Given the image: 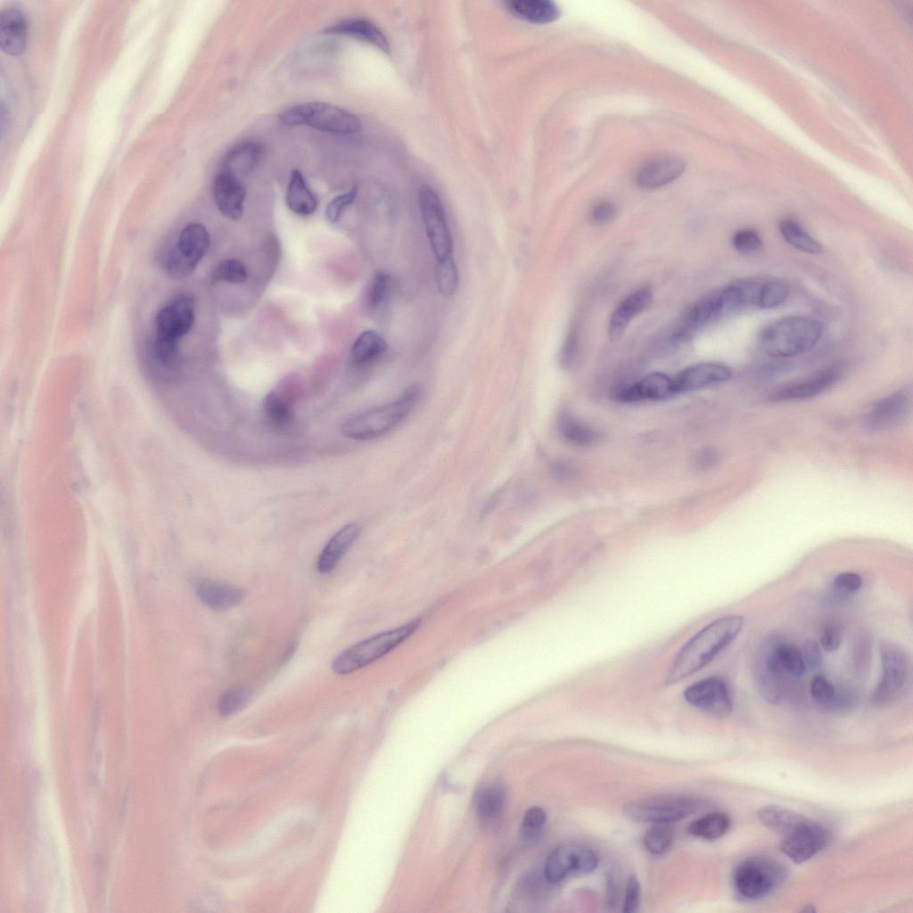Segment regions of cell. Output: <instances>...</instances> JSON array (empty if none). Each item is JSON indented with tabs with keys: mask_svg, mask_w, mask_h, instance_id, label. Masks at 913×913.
<instances>
[{
	"mask_svg": "<svg viewBox=\"0 0 913 913\" xmlns=\"http://www.w3.org/2000/svg\"><path fill=\"white\" fill-rule=\"evenodd\" d=\"M744 623L739 614L720 617L694 635L679 651L666 678L675 684L710 663L740 634Z\"/></svg>",
	"mask_w": 913,
	"mask_h": 913,
	"instance_id": "1",
	"label": "cell"
},
{
	"mask_svg": "<svg viewBox=\"0 0 913 913\" xmlns=\"http://www.w3.org/2000/svg\"><path fill=\"white\" fill-rule=\"evenodd\" d=\"M824 327L815 318L789 316L779 318L761 332V350L776 358H788L811 350L819 342Z\"/></svg>",
	"mask_w": 913,
	"mask_h": 913,
	"instance_id": "2",
	"label": "cell"
},
{
	"mask_svg": "<svg viewBox=\"0 0 913 913\" xmlns=\"http://www.w3.org/2000/svg\"><path fill=\"white\" fill-rule=\"evenodd\" d=\"M420 396V386L410 385L395 400L348 419L342 424L341 432L346 437L357 440L381 437L398 426L413 411Z\"/></svg>",
	"mask_w": 913,
	"mask_h": 913,
	"instance_id": "3",
	"label": "cell"
},
{
	"mask_svg": "<svg viewBox=\"0 0 913 913\" xmlns=\"http://www.w3.org/2000/svg\"><path fill=\"white\" fill-rule=\"evenodd\" d=\"M284 126H308L315 129L339 134L353 135L361 130L360 119L341 107L324 103L310 102L285 109L279 114Z\"/></svg>",
	"mask_w": 913,
	"mask_h": 913,
	"instance_id": "4",
	"label": "cell"
},
{
	"mask_svg": "<svg viewBox=\"0 0 913 913\" xmlns=\"http://www.w3.org/2000/svg\"><path fill=\"white\" fill-rule=\"evenodd\" d=\"M418 626L419 621L415 620L350 646L333 659L331 664L333 671L337 675H347L369 665L407 639Z\"/></svg>",
	"mask_w": 913,
	"mask_h": 913,
	"instance_id": "5",
	"label": "cell"
},
{
	"mask_svg": "<svg viewBox=\"0 0 913 913\" xmlns=\"http://www.w3.org/2000/svg\"><path fill=\"white\" fill-rule=\"evenodd\" d=\"M786 870L777 860L753 856L741 860L734 868V890L744 901H757L769 896L785 880Z\"/></svg>",
	"mask_w": 913,
	"mask_h": 913,
	"instance_id": "6",
	"label": "cell"
},
{
	"mask_svg": "<svg viewBox=\"0 0 913 913\" xmlns=\"http://www.w3.org/2000/svg\"><path fill=\"white\" fill-rule=\"evenodd\" d=\"M703 802L695 797L661 794L626 803L623 813L629 818L646 823L678 822L700 810Z\"/></svg>",
	"mask_w": 913,
	"mask_h": 913,
	"instance_id": "7",
	"label": "cell"
},
{
	"mask_svg": "<svg viewBox=\"0 0 913 913\" xmlns=\"http://www.w3.org/2000/svg\"><path fill=\"white\" fill-rule=\"evenodd\" d=\"M779 835L780 851L795 863H802L818 854L831 838L825 826L800 813Z\"/></svg>",
	"mask_w": 913,
	"mask_h": 913,
	"instance_id": "8",
	"label": "cell"
},
{
	"mask_svg": "<svg viewBox=\"0 0 913 913\" xmlns=\"http://www.w3.org/2000/svg\"><path fill=\"white\" fill-rule=\"evenodd\" d=\"M210 234L200 223H190L181 231L177 243L163 259L168 274L177 279L190 275L210 247Z\"/></svg>",
	"mask_w": 913,
	"mask_h": 913,
	"instance_id": "9",
	"label": "cell"
},
{
	"mask_svg": "<svg viewBox=\"0 0 913 913\" xmlns=\"http://www.w3.org/2000/svg\"><path fill=\"white\" fill-rule=\"evenodd\" d=\"M882 673L872 694L877 704L891 703L903 691L909 675L910 662L905 649L892 641H884L880 647Z\"/></svg>",
	"mask_w": 913,
	"mask_h": 913,
	"instance_id": "10",
	"label": "cell"
},
{
	"mask_svg": "<svg viewBox=\"0 0 913 913\" xmlns=\"http://www.w3.org/2000/svg\"><path fill=\"white\" fill-rule=\"evenodd\" d=\"M418 202L426 234L436 259L452 256V237L439 195L430 186L424 185L419 190Z\"/></svg>",
	"mask_w": 913,
	"mask_h": 913,
	"instance_id": "11",
	"label": "cell"
},
{
	"mask_svg": "<svg viewBox=\"0 0 913 913\" xmlns=\"http://www.w3.org/2000/svg\"><path fill=\"white\" fill-rule=\"evenodd\" d=\"M597 858L593 850L580 844H563L553 850L544 865V877L555 884L569 875H583L593 871Z\"/></svg>",
	"mask_w": 913,
	"mask_h": 913,
	"instance_id": "12",
	"label": "cell"
},
{
	"mask_svg": "<svg viewBox=\"0 0 913 913\" xmlns=\"http://www.w3.org/2000/svg\"><path fill=\"white\" fill-rule=\"evenodd\" d=\"M685 700L696 709L716 718L732 712L733 701L727 682L717 676L701 679L684 691Z\"/></svg>",
	"mask_w": 913,
	"mask_h": 913,
	"instance_id": "13",
	"label": "cell"
},
{
	"mask_svg": "<svg viewBox=\"0 0 913 913\" xmlns=\"http://www.w3.org/2000/svg\"><path fill=\"white\" fill-rule=\"evenodd\" d=\"M778 639L769 636L758 645L753 660V679L758 693L769 703H778L783 695V675L779 670L774 650Z\"/></svg>",
	"mask_w": 913,
	"mask_h": 913,
	"instance_id": "14",
	"label": "cell"
},
{
	"mask_svg": "<svg viewBox=\"0 0 913 913\" xmlns=\"http://www.w3.org/2000/svg\"><path fill=\"white\" fill-rule=\"evenodd\" d=\"M194 322V301L178 295L162 307L154 320V338L179 341Z\"/></svg>",
	"mask_w": 913,
	"mask_h": 913,
	"instance_id": "15",
	"label": "cell"
},
{
	"mask_svg": "<svg viewBox=\"0 0 913 913\" xmlns=\"http://www.w3.org/2000/svg\"><path fill=\"white\" fill-rule=\"evenodd\" d=\"M842 368L832 365L819 369L805 378L784 384L769 396L772 402L808 399L823 393L840 379Z\"/></svg>",
	"mask_w": 913,
	"mask_h": 913,
	"instance_id": "16",
	"label": "cell"
},
{
	"mask_svg": "<svg viewBox=\"0 0 913 913\" xmlns=\"http://www.w3.org/2000/svg\"><path fill=\"white\" fill-rule=\"evenodd\" d=\"M731 370L719 363H700L680 371L673 379L676 393L695 391L730 380Z\"/></svg>",
	"mask_w": 913,
	"mask_h": 913,
	"instance_id": "17",
	"label": "cell"
},
{
	"mask_svg": "<svg viewBox=\"0 0 913 913\" xmlns=\"http://www.w3.org/2000/svg\"><path fill=\"white\" fill-rule=\"evenodd\" d=\"M910 408V399L903 391L892 392L877 400L868 410L866 425L870 430L891 428L903 421Z\"/></svg>",
	"mask_w": 913,
	"mask_h": 913,
	"instance_id": "18",
	"label": "cell"
},
{
	"mask_svg": "<svg viewBox=\"0 0 913 913\" xmlns=\"http://www.w3.org/2000/svg\"><path fill=\"white\" fill-rule=\"evenodd\" d=\"M213 194L216 205L224 217L231 220L241 218L244 210L246 189L239 178L219 171L214 178Z\"/></svg>",
	"mask_w": 913,
	"mask_h": 913,
	"instance_id": "19",
	"label": "cell"
},
{
	"mask_svg": "<svg viewBox=\"0 0 913 913\" xmlns=\"http://www.w3.org/2000/svg\"><path fill=\"white\" fill-rule=\"evenodd\" d=\"M676 394L672 378L662 373H653L619 391L616 398L623 402H637L667 399Z\"/></svg>",
	"mask_w": 913,
	"mask_h": 913,
	"instance_id": "20",
	"label": "cell"
},
{
	"mask_svg": "<svg viewBox=\"0 0 913 913\" xmlns=\"http://www.w3.org/2000/svg\"><path fill=\"white\" fill-rule=\"evenodd\" d=\"M652 298L651 289L644 287L623 299L610 317L608 325L610 339L621 338L632 319L651 304Z\"/></svg>",
	"mask_w": 913,
	"mask_h": 913,
	"instance_id": "21",
	"label": "cell"
},
{
	"mask_svg": "<svg viewBox=\"0 0 913 913\" xmlns=\"http://www.w3.org/2000/svg\"><path fill=\"white\" fill-rule=\"evenodd\" d=\"M810 694L820 707L835 712L851 709L855 703L854 694L845 687H837L824 675H815L810 683Z\"/></svg>",
	"mask_w": 913,
	"mask_h": 913,
	"instance_id": "22",
	"label": "cell"
},
{
	"mask_svg": "<svg viewBox=\"0 0 913 913\" xmlns=\"http://www.w3.org/2000/svg\"><path fill=\"white\" fill-rule=\"evenodd\" d=\"M27 23L23 13L10 7L0 14V47L12 56L21 55L26 47Z\"/></svg>",
	"mask_w": 913,
	"mask_h": 913,
	"instance_id": "23",
	"label": "cell"
},
{
	"mask_svg": "<svg viewBox=\"0 0 913 913\" xmlns=\"http://www.w3.org/2000/svg\"><path fill=\"white\" fill-rule=\"evenodd\" d=\"M360 532V527L355 523L347 524L336 531L319 554L317 570L323 574L333 572L356 542Z\"/></svg>",
	"mask_w": 913,
	"mask_h": 913,
	"instance_id": "24",
	"label": "cell"
},
{
	"mask_svg": "<svg viewBox=\"0 0 913 913\" xmlns=\"http://www.w3.org/2000/svg\"><path fill=\"white\" fill-rule=\"evenodd\" d=\"M195 592L199 599L214 611L229 610L242 602L244 591L234 585L204 579L197 582Z\"/></svg>",
	"mask_w": 913,
	"mask_h": 913,
	"instance_id": "25",
	"label": "cell"
},
{
	"mask_svg": "<svg viewBox=\"0 0 913 913\" xmlns=\"http://www.w3.org/2000/svg\"><path fill=\"white\" fill-rule=\"evenodd\" d=\"M685 162L675 157H662L645 164L637 172L640 187L654 189L668 185L682 175Z\"/></svg>",
	"mask_w": 913,
	"mask_h": 913,
	"instance_id": "26",
	"label": "cell"
},
{
	"mask_svg": "<svg viewBox=\"0 0 913 913\" xmlns=\"http://www.w3.org/2000/svg\"><path fill=\"white\" fill-rule=\"evenodd\" d=\"M264 149L254 141L241 142L224 156L220 171L229 173L241 180L258 167Z\"/></svg>",
	"mask_w": 913,
	"mask_h": 913,
	"instance_id": "27",
	"label": "cell"
},
{
	"mask_svg": "<svg viewBox=\"0 0 913 913\" xmlns=\"http://www.w3.org/2000/svg\"><path fill=\"white\" fill-rule=\"evenodd\" d=\"M324 33L354 37L368 43L386 53L391 51L389 41L382 31L364 19L341 21L325 28Z\"/></svg>",
	"mask_w": 913,
	"mask_h": 913,
	"instance_id": "28",
	"label": "cell"
},
{
	"mask_svg": "<svg viewBox=\"0 0 913 913\" xmlns=\"http://www.w3.org/2000/svg\"><path fill=\"white\" fill-rule=\"evenodd\" d=\"M287 207L295 214L302 217L313 214L318 202L316 194L308 186L303 174L294 169L291 173L285 193Z\"/></svg>",
	"mask_w": 913,
	"mask_h": 913,
	"instance_id": "29",
	"label": "cell"
},
{
	"mask_svg": "<svg viewBox=\"0 0 913 913\" xmlns=\"http://www.w3.org/2000/svg\"><path fill=\"white\" fill-rule=\"evenodd\" d=\"M556 427L560 436L579 447H590L601 440L600 432L568 411L559 414Z\"/></svg>",
	"mask_w": 913,
	"mask_h": 913,
	"instance_id": "30",
	"label": "cell"
},
{
	"mask_svg": "<svg viewBox=\"0 0 913 913\" xmlns=\"http://www.w3.org/2000/svg\"><path fill=\"white\" fill-rule=\"evenodd\" d=\"M506 4L512 13L532 23L552 22L560 15L558 6L548 0H511Z\"/></svg>",
	"mask_w": 913,
	"mask_h": 913,
	"instance_id": "31",
	"label": "cell"
},
{
	"mask_svg": "<svg viewBox=\"0 0 913 913\" xmlns=\"http://www.w3.org/2000/svg\"><path fill=\"white\" fill-rule=\"evenodd\" d=\"M386 350L387 342L380 333L374 330H366L358 336L352 345L351 360L358 366L366 365L382 356Z\"/></svg>",
	"mask_w": 913,
	"mask_h": 913,
	"instance_id": "32",
	"label": "cell"
},
{
	"mask_svg": "<svg viewBox=\"0 0 913 913\" xmlns=\"http://www.w3.org/2000/svg\"><path fill=\"white\" fill-rule=\"evenodd\" d=\"M506 799L501 785L492 784L481 787L474 797V806L480 818L484 821L496 819L502 811Z\"/></svg>",
	"mask_w": 913,
	"mask_h": 913,
	"instance_id": "33",
	"label": "cell"
},
{
	"mask_svg": "<svg viewBox=\"0 0 913 913\" xmlns=\"http://www.w3.org/2000/svg\"><path fill=\"white\" fill-rule=\"evenodd\" d=\"M783 239L794 248L809 254H820L823 246L812 237L798 222L784 219L778 225Z\"/></svg>",
	"mask_w": 913,
	"mask_h": 913,
	"instance_id": "34",
	"label": "cell"
},
{
	"mask_svg": "<svg viewBox=\"0 0 913 913\" xmlns=\"http://www.w3.org/2000/svg\"><path fill=\"white\" fill-rule=\"evenodd\" d=\"M774 656L783 676L801 678L806 670L802 650L794 644L777 640Z\"/></svg>",
	"mask_w": 913,
	"mask_h": 913,
	"instance_id": "35",
	"label": "cell"
},
{
	"mask_svg": "<svg viewBox=\"0 0 913 913\" xmlns=\"http://www.w3.org/2000/svg\"><path fill=\"white\" fill-rule=\"evenodd\" d=\"M730 826V818L724 812L708 813L688 826V832L706 840H716L726 834Z\"/></svg>",
	"mask_w": 913,
	"mask_h": 913,
	"instance_id": "36",
	"label": "cell"
},
{
	"mask_svg": "<svg viewBox=\"0 0 913 913\" xmlns=\"http://www.w3.org/2000/svg\"><path fill=\"white\" fill-rule=\"evenodd\" d=\"M263 409L267 420L276 428L287 429L294 422V415L290 404L276 391L267 395Z\"/></svg>",
	"mask_w": 913,
	"mask_h": 913,
	"instance_id": "37",
	"label": "cell"
},
{
	"mask_svg": "<svg viewBox=\"0 0 913 913\" xmlns=\"http://www.w3.org/2000/svg\"><path fill=\"white\" fill-rule=\"evenodd\" d=\"M789 292V284L783 279L762 281L755 306L766 309L778 307L786 300Z\"/></svg>",
	"mask_w": 913,
	"mask_h": 913,
	"instance_id": "38",
	"label": "cell"
},
{
	"mask_svg": "<svg viewBox=\"0 0 913 913\" xmlns=\"http://www.w3.org/2000/svg\"><path fill=\"white\" fill-rule=\"evenodd\" d=\"M435 280L442 295L450 297L455 293L458 285V272L452 256L437 259Z\"/></svg>",
	"mask_w": 913,
	"mask_h": 913,
	"instance_id": "39",
	"label": "cell"
},
{
	"mask_svg": "<svg viewBox=\"0 0 913 913\" xmlns=\"http://www.w3.org/2000/svg\"><path fill=\"white\" fill-rule=\"evenodd\" d=\"M248 278V271L245 265L235 259H227L220 261L212 269L210 281L213 283L242 284Z\"/></svg>",
	"mask_w": 913,
	"mask_h": 913,
	"instance_id": "40",
	"label": "cell"
},
{
	"mask_svg": "<svg viewBox=\"0 0 913 913\" xmlns=\"http://www.w3.org/2000/svg\"><path fill=\"white\" fill-rule=\"evenodd\" d=\"M673 828L671 824H654L644 836V845L653 854H662L671 845Z\"/></svg>",
	"mask_w": 913,
	"mask_h": 913,
	"instance_id": "41",
	"label": "cell"
},
{
	"mask_svg": "<svg viewBox=\"0 0 913 913\" xmlns=\"http://www.w3.org/2000/svg\"><path fill=\"white\" fill-rule=\"evenodd\" d=\"M391 284V277L383 270L377 271L372 277L367 290V304L371 308L380 307L386 300Z\"/></svg>",
	"mask_w": 913,
	"mask_h": 913,
	"instance_id": "42",
	"label": "cell"
},
{
	"mask_svg": "<svg viewBox=\"0 0 913 913\" xmlns=\"http://www.w3.org/2000/svg\"><path fill=\"white\" fill-rule=\"evenodd\" d=\"M862 585L861 577L853 572L838 573L832 580V596L836 600H844L856 593Z\"/></svg>",
	"mask_w": 913,
	"mask_h": 913,
	"instance_id": "43",
	"label": "cell"
},
{
	"mask_svg": "<svg viewBox=\"0 0 913 913\" xmlns=\"http://www.w3.org/2000/svg\"><path fill=\"white\" fill-rule=\"evenodd\" d=\"M547 820L545 810L539 807H531L524 814L521 825L522 837L526 841L536 840L540 835Z\"/></svg>",
	"mask_w": 913,
	"mask_h": 913,
	"instance_id": "44",
	"label": "cell"
},
{
	"mask_svg": "<svg viewBox=\"0 0 913 913\" xmlns=\"http://www.w3.org/2000/svg\"><path fill=\"white\" fill-rule=\"evenodd\" d=\"M734 249L744 255L756 253L762 246L760 234L751 228H744L736 231L732 237Z\"/></svg>",
	"mask_w": 913,
	"mask_h": 913,
	"instance_id": "45",
	"label": "cell"
},
{
	"mask_svg": "<svg viewBox=\"0 0 913 913\" xmlns=\"http://www.w3.org/2000/svg\"><path fill=\"white\" fill-rule=\"evenodd\" d=\"M248 698V692L243 688H233L226 691L218 702L219 714L225 717L234 714L245 705Z\"/></svg>",
	"mask_w": 913,
	"mask_h": 913,
	"instance_id": "46",
	"label": "cell"
},
{
	"mask_svg": "<svg viewBox=\"0 0 913 913\" xmlns=\"http://www.w3.org/2000/svg\"><path fill=\"white\" fill-rule=\"evenodd\" d=\"M357 194L358 187L353 186L348 192L337 195L331 200L325 209V217L327 220L332 224L337 223L344 210L354 202Z\"/></svg>",
	"mask_w": 913,
	"mask_h": 913,
	"instance_id": "47",
	"label": "cell"
},
{
	"mask_svg": "<svg viewBox=\"0 0 913 913\" xmlns=\"http://www.w3.org/2000/svg\"><path fill=\"white\" fill-rule=\"evenodd\" d=\"M843 631L839 623L827 622L821 629L819 646L827 652L836 651L843 641Z\"/></svg>",
	"mask_w": 913,
	"mask_h": 913,
	"instance_id": "48",
	"label": "cell"
},
{
	"mask_svg": "<svg viewBox=\"0 0 913 913\" xmlns=\"http://www.w3.org/2000/svg\"><path fill=\"white\" fill-rule=\"evenodd\" d=\"M578 355V336L573 328L569 333L560 352V364L563 368L573 366Z\"/></svg>",
	"mask_w": 913,
	"mask_h": 913,
	"instance_id": "49",
	"label": "cell"
},
{
	"mask_svg": "<svg viewBox=\"0 0 913 913\" xmlns=\"http://www.w3.org/2000/svg\"><path fill=\"white\" fill-rule=\"evenodd\" d=\"M802 654L806 670H813L821 666L823 656L820 646L817 641L806 640Z\"/></svg>",
	"mask_w": 913,
	"mask_h": 913,
	"instance_id": "50",
	"label": "cell"
},
{
	"mask_svg": "<svg viewBox=\"0 0 913 913\" xmlns=\"http://www.w3.org/2000/svg\"><path fill=\"white\" fill-rule=\"evenodd\" d=\"M640 885L636 876H629L625 892L623 911L626 913L635 912L639 904Z\"/></svg>",
	"mask_w": 913,
	"mask_h": 913,
	"instance_id": "51",
	"label": "cell"
},
{
	"mask_svg": "<svg viewBox=\"0 0 913 913\" xmlns=\"http://www.w3.org/2000/svg\"><path fill=\"white\" fill-rule=\"evenodd\" d=\"M615 212V206L612 202H601L593 209L591 220L595 225L602 226L610 222L613 218Z\"/></svg>",
	"mask_w": 913,
	"mask_h": 913,
	"instance_id": "52",
	"label": "cell"
},
{
	"mask_svg": "<svg viewBox=\"0 0 913 913\" xmlns=\"http://www.w3.org/2000/svg\"><path fill=\"white\" fill-rule=\"evenodd\" d=\"M718 452L712 448L700 450L695 456V466L700 471L711 469L718 462Z\"/></svg>",
	"mask_w": 913,
	"mask_h": 913,
	"instance_id": "53",
	"label": "cell"
}]
</instances>
